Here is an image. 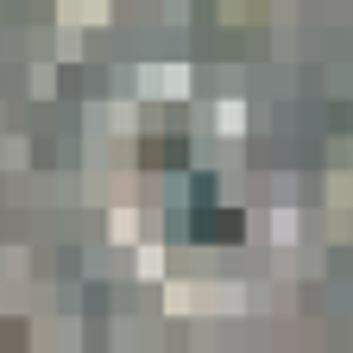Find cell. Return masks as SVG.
I'll use <instances>...</instances> for the list:
<instances>
[{
	"label": "cell",
	"mask_w": 353,
	"mask_h": 353,
	"mask_svg": "<svg viewBox=\"0 0 353 353\" xmlns=\"http://www.w3.org/2000/svg\"><path fill=\"white\" fill-rule=\"evenodd\" d=\"M196 240H240V214H196Z\"/></svg>",
	"instance_id": "obj_1"
},
{
	"label": "cell",
	"mask_w": 353,
	"mask_h": 353,
	"mask_svg": "<svg viewBox=\"0 0 353 353\" xmlns=\"http://www.w3.org/2000/svg\"><path fill=\"white\" fill-rule=\"evenodd\" d=\"M145 158H152V164H176V158H183V145H152Z\"/></svg>",
	"instance_id": "obj_2"
}]
</instances>
